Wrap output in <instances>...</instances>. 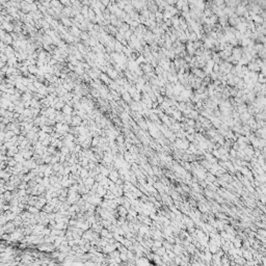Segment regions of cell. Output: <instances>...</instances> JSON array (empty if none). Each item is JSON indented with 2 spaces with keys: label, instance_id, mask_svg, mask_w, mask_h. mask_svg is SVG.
Segmentation results:
<instances>
[{
  "label": "cell",
  "instance_id": "6da1fadb",
  "mask_svg": "<svg viewBox=\"0 0 266 266\" xmlns=\"http://www.w3.org/2000/svg\"><path fill=\"white\" fill-rule=\"evenodd\" d=\"M70 111H71L70 107L69 106H66V107H64V112H70Z\"/></svg>",
  "mask_w": 266,
  "mask_h": 266
}]
</instances>
